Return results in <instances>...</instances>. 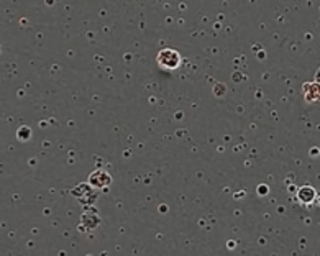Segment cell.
<instances>
[{"label": "cell", "mask_w": 320, "mask_h": 256, "mask_svg": "<svg viewBox=\"0 0 320 256\" xmlns=\"http://www.w3.org/2000/svg\"><path fill=\"white\" fill-rule=\"evenodd\" d=\"M158 62L163 67H168V69H176V67L181 64V56L174 49H163L158 55Z\"/></svg>", "instance_id": "cell-1"}, {"label": "cell", "mask_w": 320, "mask_h": 256, "mask_svg": "<svg viewBox=\"0 0 320 256\" xmlns=\"http://www.w3.org/2000/svg\"><path fill=\"white\" fill-rule=\"evenodd\" d=\"M299 199L307 204V202L314 199V189H310V187H302L299 191Z\"/></svg>", "instance_id": "cell-2"}]
</instances>
